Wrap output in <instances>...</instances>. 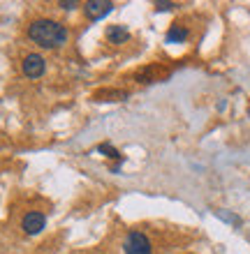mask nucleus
Returning <instances> with one entry per match:
<instances>
[{"mask_svg": "<svg viewBox=\"0 0 250 254\" xmlns=\"http://www.w3.org/2000/svg\"><path fill=\"white\" fill-rule=\"evenodd\" d=\"M114 9V2H109V0H88L86 5H83V12H86L88 19H102V16H107L109 12Z\"/></svg>", "mask_w": 250, "mask_h": 254, "instance_id": "nucleus-5", "label": "nucleus"}, {"mask_svg": "<svg viewBox=\"0 0 250 254\" xmlns=\"http://www.w3.org/2000/svg\"><path fill=\"white\" fill-rule=\"evenodd\" d=\"M188 40V28H183L181 23H174V26L167 30V42L169 44H178V42Z\"/></svg>", "mask_w": 250, "mask_h": 254, "instance_id": "nucleus-7", "label": "nucleus"}, {"mask_svg": "<svg viewBox=\"0 0 250 254\" xmlns=\"http://www.w3.org/2000/svg\"><path fill=\"white\" fill-rule=\"evenodd\" d=\"M97 150H100V153H104L107 157H114V160H118V162L123 160L121 153H118V150H116V148L111 146V143H100V146H97Z\"/></svg>", "mask_w": 250, "mask_h": 254, "instance_id": "nucleus-8", "label": "nucleus"}, {"mask_svg": "<svg viewBox=\"0 0 250 254\" xmlns=\"http://www.w3.org/2000/svg\"><path fill=\"white\" fill-rule=\"evenodd\" d=\"M21 69H23L28 79H40L42 74L47 72V61L40 54H28L23 58V63H21Z\"/></svg>", "mask_w": 250, "mask_h": 254, "instance_id": "nucleus-3", "label": "nucleus"}, {"mask_svg": "<svg viewBox=\"0 0 250 254\" xmlns=\"http://www.w3.org/2000/svg\"><path fill=\"white\" fill-rule=\"evenodd\" d=\"M58 5H61L63 9H75L79 2H77V0H63V2H58Z\"/></svg>", "mask_w": 250, "mask_h": 254, "instance_id": "nucleus-10", "label": "nucleus"}, {"mask_svg": "<svg viewBox=\"0 0 250 254\" xmlns=\"http://www.w3.org/2000/svg\"><path fill=\"white\" fill-rule=\"evenodd\" d=\"M28 37L42 49H61L68 42V28L54 19H37L28 26Z\"/></svg>", "mask_w": 250, "mask_h": 254, "instance_id": "nucleus-1", "label": "nucleus"}, {"mask_svg": "<svg viewBox=\"0 0 250 254\" xmlns=\"http://www.w3.org/2000/svg\"><path fill=\"white\" fill-rule=\"evenodd\" d=\"M44 227H47V217H44V213H40V210H30V213H26L23 220H21V229H23V234H28V236H37Z\"/></svg>", "mask_w": 250, "mask_h": 254, "instance_id": "nucleus-4", "label": "nucleus"}, {"mask_svg": "<svg viewBox=\"0 0 250 254\" xmlns=\"http://www.w3.org/2000/svg\"><path fill=\"white\" fill-rule=\"evenodd\" d=\"M123 250H125V254H151L153 252L149 236L142 234V231H130L125 243H123Z\"/></svg>", "mask_w": 250, "mask_h": 254, "instance_id": "nucleus-2", "label": "nucleus"}, {"mask_svg": "<svg viewBox=\"0 0 250 254\" xmlns=\"http://www.w3.org/2000/svg\"><path fill=\"white\" fill-rule=\"evenodd\" d=\"M174 2H156V9L158 12H167V9H174Z\"/></svg>", "mask_w": 250, "mask_h": 254, "instance_id": "nucleus-9", "label": "nucleus"}, {"mask_svg": "<svg viewBox=\"0 0 250 254\" xmlns=\"http://www.w3.org/2000/svg\"><path fill=\"white\" fill-rule=\"evenodd\" d=\"M107 40L111 42V44H125V42L130 40V33L125 30V26H109Z\"/></svg>", "mask_w": 250, "mask_h": 254, "instance_id": "nucleus-6", "label": "nucleus"}]
</instances>
